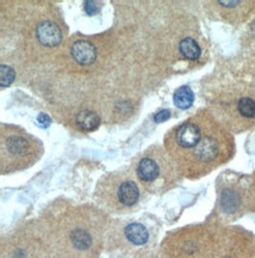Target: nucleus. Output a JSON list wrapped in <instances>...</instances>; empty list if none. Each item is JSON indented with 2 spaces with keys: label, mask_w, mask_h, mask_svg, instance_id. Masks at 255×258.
Instances as JSON below:
<instances>
[{
  "label": "nucleus",
  "mask_w": 255,
  "mask_h": 258,
  "mask_svg": "<svg viewBox=\"0 0 255 258\" xmlns=\"http://www.w3.org/2000/svg\"><path fill=\"white\" fill-rule=\"evenodd\" d=\"M43 145L24 129L0 125V172L12 174L34 166L43 155Z\"/></svg>",
  "instance_id": "f257e3e1"
},
{
  "label": "nucleus",
  "mask_w": 255,
  "mask_h": 258,
  "mask_svg": "<svg viewBox=\"0 0 255 258\" xmlns=\"http://www.w3.org/2000/svg\"><path fill=\"white\" fill-rule=\"evenodd\" d=\"M134 171L144 189L152 194L169 190L176 180V165L167 151L153 147L134 162Z\"/></svg>",
  "instance_id": "f03ea898"
},
{
  "label": "nucleus",
  "mask_w": 255,
  "mask_h": 258,
  "mask_svg": "<svg viewBox=\"0 0 255 258\" xmlns=\"http://www.w3.org/2000/svg\"><path fill=\"white\" fill-rule=\"evenodd\" d=\"M99 198L116 212H128L140 203L144 187L134 170L110 174L99 184Z\"/></svg>",
  "instance_id": "7ed1b4c3"
},
{
  "label": "nucleus",
  "mask_w": 255,
  "mask_h": 258,
  "mask_svg": "<svg viewBox=\"0 0 255 258\" xmlns=\"http://www.w3.org/2000/svg\"><path fill=\"white\" fill-rule=\"evenodd\" d=\"M220 153L218 140L212 134L205 133L194 148L174 159V162L183 169L188 162H197L200 165H208L214 162Z\"/></svg>",
  "instance_id": "20e7f679"
},
{
  "label": "nucleus",
  "mask_w": 255,
  "mask_h": 258,
  "mask_svg": "<svg viewBox=\"0 0 255 258\" xmlns=\"http://www.w3.org/2000/svg\"><path fill=\"white\" fill-rule=\"evenodd\" d=\"M99 235L92 232L90 228L76 226L70 228L65 235V240L69 246V250H74L79 254H87L96 250Z\"/></svg>",
  "instance_id": "39448f33"
},
{
  "label": "nucleus",
  "mask_w": 255,
  "mask_h": 258,
  "mask_svg": "<svg viewBox=\"0 0 255 258\" xmlns=\"http://www.w3.org/2000/svg\"><path fill=\"white\" fill-rule=\"evenodd\" d=\"M37 36L39 42L47 47L57 46L62 39L60 29L52 21L40 22L37 28Z\"/></svg>",
  "instance_id": "423d86ee"
},
{
  "label": "nucleus",
  "mask_w": 255,
  "mask_h": 258,
  "mask_svg": "<svg viewBox=\"0 0 255 258\" xmlns=\"http://www.w3.org/2000/svg\"><path fill=\"white\" fill-rule=\"evenodd\" d=\"M71 55L78 63L89 65L96 60L97 50L89 41L78 40L71 47Z\"/></svg>",
  "instance_id": "0eeeda50"
},
{
  "label": "nucleus",
  "mask_w": 255,
  "mask_h": 258,
  "mask_svg": "<svg viewBox=\"0 0 255 258\" xmlns=\"http://www.w3.org/2000/svg\"><path fill=\"white\" fill-rule=\"evenodd\" d=\"M124 235L129 242L137 246L145 245L149 237L147 230L139 223H132L126 226L124 229Z\"/></svg>",
  "instance_id": "6e6552de"
},
{
  "label": "nucleus",
  "mask_w": 255,
  "mask_h": 258,
  "mask_svg": "<svg viewBox=\"0 0 255 258\" xmlns=\"http://www.w3.org/2000/svg\"><path fill=\"white\" fill-rule=\"evenodd\" d=\"M77 126L83 131H94L100 126V117L90 110H84L80 112L76 118Z\"/></svg>",
  "instance_id": "1a4fd4ad"
},
{
  "label": "nucleus",
  "mask_w": 255,
  "mask_h": 258,
  "mask_svg": "<svg viewBox=\"0 0 255 258\" xmlns=\"http://www.w3.org/2000/svg\"><path fill=\"white\" fill-rule=\"evenodd\" d=\"M194 102V93L187 85L180 87L174 94V103L180 109H188Z\"/></svg>",
  "instance_id": "9d476101"
},
{
  "label": "nucleus",
  "mask_w": 255,
  "mask_h": 258,
  "mask_svg": "<svg viewBox=\"0 0 255 258\" xmlns=\"http://www.w3.org/2000/svg\"><path fill=\"white\" fill-rule=\"evenodd\" d=\"M179 49L183 57L189 60H196L200 57L201 48L196 40L192 37H185L180 42Z\"/></svg>",
  "instance_id": "9b49d317"
},
{
  "label": "nucleus",
  "mask_w": 255,
  "mask_h": 258,
  "mask_svg": "<svg viewBox=\"0 0 255 258\" xmlns=\"http://www.w3.org/2000/svg\"><path fill=\"white\" fill-rule=\"evenodd\" d=\"M239 196L231 189H225L221 195V206L224 212L232 213L235 212L239 206Z\"/></svg>",
  "instance_id": "f8f14e48"
},
{
  "label": "nucleus",
  "mask_w": 255,
  "mask_h": 258,
  "mask_svg": "<svg viewBox=\"0 0 255 258\" xmlns=\"http://www.w3.org/2000/svg\"><path fill=\"white\" fill-rule=\"evenodd\" d=\"M238 111L241 114V116L248 118V119H254L255 118V101L250 98H242L238 102Z\"/></svg>",
  "instance_id": "ddd939ff"
},
{
  "label": "nucleus",
  "mask_w": 255,
  "mask_h": 258,
  "mask_svg": "<svg viewBox=\"0 0 255 258\" xmlns=\"http://www.w3.org/2000/svg\"><path fill=\"white\" fill-rule=\"evenodd\" d=\"M15 77L16 73L10 66L4 64L0 66V85L2 88L8 87L14 83Z\"/></svg>",
  "instance_id": "4468645a"
},
{
  "label": "nucleus",
  "mask_w": 255,
  "mask_h": 258,
  "mask_svg": "<svg viewBox=\"0 0 255 258\" xmlns=\"http://www.w3.org/2000/svg\"><path fill=\"white\" fill-rule=\"evenodd\" d=\"M84 9L86 11V13L89 15V16H94L98 13L99 8H98V5L95 1H86L84 3Z\"/></svg>",
  "instance_id": "2eb2a0df"
},
{
  "label": "nucleus",
  "mask_w": 255,
  "mask_h": 258,
  "mask_svg": "<svg viewBox=\"0 0 255 258\" xmlns=\"http://www.w3.org/2000/svg\"><path fill=\"white\" fill-rule=\"evenodd\" d=\"M170 116H171L170 111L164 109V110L160 111L156 114L154 116V120H155V122H164L165 120H168L170 118Z\"/></svg>",
  "instance_id": "dca6fc26"
},
{
  "label": "nucleus",
  "mask_w": 255,
  "mask_h": 258,
  "mask_svg": "<svg viewBox=\"0 0 255 258\" xmlns=\"http://www.w3.org/2000/svg\"><path fill=\"white\" fill-rule=\"evenodd\" d=\"M37 121H38V123H39L43 128H47V127L51 124V122H52L51 118H50L48 115L44 114V113H40V114L38 115Z\"/></svg>",
  "instance_id": "f3484780"
},
{
  "label": "nucleus",
  "mask_w": 255,
  "mask_h": 258,
  "mask_svg": "<svg viewBox=\"0 0 255 258\" xmlns=\"http://www.w3.org/2000/svg\"><path fill=\"white\" fill-rule=\"evenodd\" d=\"M219 4L228 7V8H231V7H235L236 5L239 4V1H219Z\"/></svg>",
  "instance_id": "a211bd4d"
}]
</instances>
